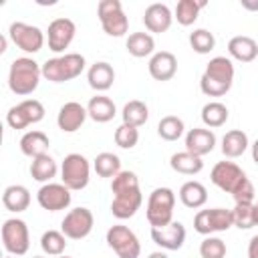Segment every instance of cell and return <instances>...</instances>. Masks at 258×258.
Listing matches in <instances>:
<instances>
[{"label":"cell","mask_w":258,"mask_h":258,"mask_svg":"<svg viewBox=\"0 0 258 258\" xmlns=\"http://www.w3.org/2000/svg\"><path fill=\"white\" fill-rule=\"evenodd\" d=\"M149 75L155 79V81H169L175 77L177 73V58L173 52L169 50H159V52H153V56L149 58Z\"/></svg>","instance_id":"cell-21"},{"label":"cell","mask_w":258,"mask_h":258,"mask_svg":"<svg viewBox=\"0 0 258 258\" xmlns=\"http://www.w3.org/2000/svg\"><path fill=\"white\" fill-rule=\"evenodd\" d=\"M216 147V135L212 129H204V127H194L185 133V151L204 157L208 153H212Z\"/></svg>","instance_id":"cell-20"},{"label":"cell","mask_w":258,"mask_h":258,"mask_svg":"<svg viewBox=\"0 0 258 258\" xmlns=\"http://www.w3.org/2000/svg\"><path fill=\"white\" fill-rule=\"evenodd\" d=\"M121 117H123V123L125 125H131V127H141L147 123L149 119V109L143 101L139 99H133L129 103L123 105V111H121Z\"/></svg>","instance_id":"cell-32"},{"label":"cell","mask_w":258,"mask_h":258,"mask_svg":"<svg viewBox=\"0 0 258 258\" xmlns=\"http://www.w3.org/2000/svg\"><path fill=\"white\" fill-rule=\"evenodd\" d=\"M173 22V14L169 10L167 4H161V2H153L145 8L143 12V24L149 32H155V34H161L165 30H169Z\"/></svg>","instance_id":"cell-19"},{"label":"cell","mask_w":258,"mask_h":258,"mask_svg":"<svg viewBox=\"0 0 258 258\" xmlns=\"http://www.w3.org/2000/svg\"><path fill=\"white\" fill-rule=\"evenodd\" d=\"M95 218L89 208H73L64 214L60 222V232L69 240H83L93 232Z\"/></svg>","instance_id":"cell-11"},{"label":"cell","mask_w":258,"mask_h":258,"mask_svg":"<svg viewBox=\"0 0 258 258\" xmlns=\"http://www.w3.org/2000/svg\"><path fill=\"white\" fill-rule=\"evenodd\" d=\"M147 258H169V256H167L165 252H151Z\"/></svg>","instance_id":"cell-46"},{"label":"cell","mask_w":258,"mask_h":258,"mask_svg":"<svg viewBox=\"0 0 258 258\" xmlns=\"http://www.w3.org/2000/svg\"><path fill=\"white\" fill-rule=\"evenodd\" d=\"M125 48L135 58H143V56H149V54L153 56L155 40L149 32H131L125 40Z\"/></svg>","instance_id":"cell-28"},{"label":"cell","mask_w":258,"mask_h":258,"mask_svg":"<svg viewBox=\"0 0 258 258\" xmlns=\"http://www.w3.org/2000/svg\"><path fill=\"white\" fill-rule=\"evenodd\" d=\"M4 258H16V256H12V254H8V256H4Z\"/></svg>","instance_id":"cell-49"},{"label":"cell","mask_w":258,"mask_h":258,"mask_svg":"<svg viewBox=\"0 0 258 258\" xmlns=\"http://www.w3.org/2000/svg\"><path fill=\"white\" fill-rule=\"evenodd\" d=\"M107 244L119 258H139L141 244L135 232L123 224H115L107 230Z\"/></svg>","instance_id":"cell-10"},{"label":"cell","mask_w":258,"mask_h":258,"mask_svg":"<svg viewBox=\"0 0 258 258\" xmlns=\"http://www.w3.org/2000/svg\"><path fill=\"white\" fill-rule=\"evenodd\" d=\"M232 226H234L232 210H226V208L200 210L194 216V230L202 236H212L216 232H226Z\"/></svg>","instance_id":"cell-8"},{"label":"cell","mask_w":258,"mask_h":258,"mask_svg":"<svg viewBox=\"0 0 258 258\" xmlns=\"http://www.w3.org/2000/svg\"><path fill=\"white\" fill-rule=\"evenodd\" d=\"M234 83V64L228 56H214L210 58L202 79L200 89L208 97H222L232 89Z\"/></svg>","instance_id":"cell-2"},{"label":"cell","mask_w":258,"mask_h":258,"mask_svg":"<svg viewBox=\"0 0 258 258\" xmlns=\"http://www.w3.org/2000/svg\"><path fill=\"white\" fill-rule=\"evenodd\" d=\"M85 71V56L79 52H64L60 56L48 58L42 64V77L50 83H67L77 79Z\"/></svg>","instance_id":"cell-4"},{"label":"cell","mask_w":258,"mask_h":258,"mask_svg":"<svg viewBox=\"0 0 258 258\" xmlns=\"http://www.w3.org/2000/svg\"><path fill=\"white\" fill-rule=\"evenodd\" d=\"M44 119V105L36 99H24L18 105L10 107L6 113V123L12 129H26Z\"/></svg>","instance_id":"cell-12"},{"label":"cell","mask_w":258,"mask_h":258,"mask_svg":"<svg viewBox=\"0 0 258 258\" xmlns=\"http://www.w3.org/2000/svg\"><path fill=\"white\" fill-rule=\"evenodd\" d=\"M183 131H185L183 121L177 115H165L157 123V135L165 141H177L183 135Z\"/></svg>","instance_id":"cell-36"},{"label":"cell","mask_w":258,"mask_h":258,"mask_svg":"<svg viewBox=\"0 0 258 258\" xmlns=\"http://www.w3.org/2000/svg\"><path fill=\"white\" fill-rule=\"evenodd\" d=\"M56 171H58L56 161L48 153H44L40 157H34L32 163H30V175H32V179L40 181L42 185L44 183H50V179L56 175Z\"/></svg>","instance_id":"cell-31"},{"label":"cell","mask_w":258,"mask_h":258,"mask_svg":"<svg viewBox=\"0 0 258 258\" xmlns=\"http://www.w3.org/2000/svg\"><path fill=\"white\" fill-rule=\"evenodd\" d=\"M60 179L71 191L85 189L91 179V163L81 153H69L60 163Z\"/></svg>","instance_id":"cell-6"},{"label":"cell","mask_w":258,"mask_h":258,"mask_svg":"<svg viewBox=\"0 0 258 258\" xmlns=\"http://www.w3.org/2000/svg\"><path fill=\"white\" fill-rule=\"evenodd\" d=\"M230 117V111L224 103L220 101H210L202 107V121L206 127L210 129H216V127H222Z\"/></svg>","instance_id":"cell-33"},{"label":"cell","mask_w":258,"mask_h":258,"mask_svg":"<svg viewBox=\"0 0 258 258\" xmlns=\"http://www.w3.org/2000/svg\"><path fill=\"white\" fill-rule=\"evenodd\" d=\"M111 191H113V202H111V214L117 220H127L137 214V210L143 204L141 187H139V177L133 171H119L111 179Z\"/></svg>","instance_id":"cell-1"},{"label":"cell","mask_w":258,"mask_h":258,"mask_svg":"<svg viewBox=\"0 0 258 258\" xmlns=\"http://www.w3.org/2000/svg\"><path fill=\"white\" fill-rule=\"evenodd\" d=\"M248 135L242 129H232L222 137V153L230 159H236L240 155H244V151L248 149Z\"/></svg>","instance_id":"cell-29"},{"label":"cell","mask_w":258,"mask_h":258,"mask_svg":"<svg viewBox=\"0 0 258 258\" xmlns=\"http://www.w3.org/2000/svg\"><path fill=\"white\" fill-rule=\"evenodd\" d=\"M173 208H175V194L169 187H155L147 198L145 216L151 228H163L173 222Z\"/></svg>","instance_id":"cell-5"},{"label":"cell","mask_w":258,"mask_h":258,"mask_svg":"<svg viewBox=\"0 0 258 258\" xmlns=\"http://www.w3.org/2000/svg\"><path fill=\"white\" fill-rule=\"evenodd\" d=\"M232 218H234V226L240 230H250L256 226V212H254V204H236L232 210Z\"/></svg>","instance_id":"cell-39"},{"label":"cell","mask_w":258,"mask_h":258,"mask_svg":"<svg viewBox=\"0 0 258 258\" xmlns=\"http://www.w3.org/2000/svg\"><path fill=\"white\" fill-rule=\"evenodd\" d=\"M97 14L101 20L103 30L109 36H125L129 30V18L123 12V6L119 0H101L97 6Z\"/></svg>","instance_id":"cell-7"},{"label":"cell","mask_w":258,"mask_h":258,"mask_svg":"<svg viewBox=\"0 0 258 258\" xmlns=\"http://www.w3.org/2000/svg\"><path fill=\"white\" fill-rule=\"evenodd\" d=\"M40 77H42V67L30 56H20V58H14L10 64L8 87L14 95L26 97L36 91Z\"/></svg>","instance_id":"cell-3"},{"label":"cell","mask_w":258,"mask_h":258,"mask_svg":"<svg viewBox=\"0 0 258 258\" xmlns=\"http://www.w3.org/2000/svg\"><path fill=\"white\" fill-rule=\"evenodd\" d=\"M87 81H89V87L103 93V91H109L113 87V81H115V71L109 62L105 60H99L95 64L89 67L87 71Z\"/></svg>","instance_id":"cell-23"},{"label":"cell","mask_w":258,"mask_h":258,"mask_svg":"<svg viewBox=\"0 0 258 258\" xmlns=\"http://www.w3.org/2000/svg\"><path fill=\"white\" fill-rule=\"evenodd\" d=\"M93 169L99 177H111L113 179L121 171V159H119V155H115L111 151H103L95 157Z\"/></svg>","instance_id":"cell-35"},{"label":"cell","mask_w":258,"mask_h":258,"mask_svg":"<svg viewBox=\"0 0 258 258\" xmlns=\"http://www.w3.org/2000/svg\"><path fill=\"white\" fill-rule=\"evenodd\" d=\"M4 50H6V36L0 38V52H4Z\"/></svg>","instance_id":"cell-47"},{"label":"cell","mask_w":258,"mask_h":258,"mask_svg":"<svg viewBox=\"0 0 258 258\" xmlns=\"http://www.w3.org/2000/svg\"><path fill=\"white\" fill-rule=\"evenodd\" d=\"M89 117L87 113V107H83L81 103L77 101H69L64 103L60 109H58V115H56V125L60 131L64 133H75L83 127L85 119Z\"/></svg>","instance_id":"cell-18"},{"label":"cell","mask_w":258,"mask_h":258,"mask_svg":"<svg viewBox=\"0 0 258 258\" xmlns=\"http://www.w3.org/2000/svg\"><path fill=\"white\" fill-rule=\"evenodd\" d=\"M228 52H230L232 58H236L240 62H252L258 56V42L252 36L238 34V36H232L230 38Z\"/></svg>","instance_id":"cell-22"},{"label":"cell","mask_w":258,"mask_h":258,"mask_svg":"<svg viewBox=\"0 0 258 258\" xmlns=\"http://www.w3.org/2000/svg\"><path fill=\"white\" fill-rule=\"evenodd\" d=\"M8 36L14 42V46H18L28 54L38 52L44 44V32L38 26L26 22H12L8 28Z\"/></svg>","instance_id":"cell-13"},{"label":"cell","mask_w":258,"mask_h":258,"mask_svg":"<svg viewBox=\"0 0 258 258\" xmlns=\"http://www.w3.org/2000/svg\"><path fill=\"white\" fill-rule=\"evenodd\" d=\"M2 204H4V208L8 212H14V214L28 210V206H30V191H28V187H24L20 183L8 185L4 189V194H2Z\"/></svg>","instance_id":"cell-26"},{"label":"cell","mask_w":258,"mask_h":258,"mask_svg":"<svg viewBox=\"0 0 258 258\" xmlns=\"http://www.w3.org/2000/svg\"><path fill=\"white\" fill-rule=\"evenodd\" d=\"M169 165H171L173 171L183 173V175H196V173H200L204 169L202 157H198V155H194L189 151H177V153H173L171 159H169Z\"/></svg>","instance_id":"cell-30"},{"label":"cell","mask_w":258,"mask_h":258,"mask_svg":"<svg viewBox=\"0 0 258 258\" xmlns=\"http://www.w3.org/2000/svg\"><path fill=\"white\" fill-rule=\"evenodd\" d=\"M252 159L258 163V139L252 143Z\"/></svg>","instance_id":"cell-45"},{"label":"cell","mask_w":258,"mask_h":258,"mask_svg":"<svg viewBox=\"0 0 258 258\" xmlns=\"http://www.w3.org/2000/svg\"><path fill=\"white\" fill-rule=\"evenodd\" d=\"M151 240L163 250H179L185 242V226L171 222L163 228H151Z\"/></svg>","instance_id":"cell-17"},{"label":"cell","mask_w":258,"mask_h":258,"mask_svg":"<svg viewBox=\"0 0 258 258\" xmlns=\"http://www.w3.org/2000/svg\"><path fill=\"white\" fill-rule=\"evenodd\" d=\"M2 244L8 254L12 256H22L30 248V234L28 226L20 218H8L2 224Z\"/></svg>","instance_id":"cell-9"},{"label":"cell","mask_w":258,"mask_h":258,"mask_svg":"<svg viewBox=\"0 0 258 258\" xmlns=\"http://www.w3.org/2000/svg\"><path fill=\"white\" fill-rule=\"evenodd\" d=\"M189 46L198 54H208L214 50L216 38L208 28H196L194 32H189Z\"/></svg>","instance_id":"cell-38"},{"label":"cell","mask_w":258,"mask_h":258,"mask_svg":"<svg viewBox=\"0 0 258 258\" xmlns=\"http://www.w3.org/2000/svg\"><path fill=\"white\" fill-rule=\"evenodd\" d=\"M248 258H258V234L252 236L248 242Z\"/></svg>","instance_id":"cell-43"},{"label":"cell","mask_w":258,"mask_h":258,"mask_svg":"<svg viewBox=\"0 0 258 258\" xmlns=\"http://www.w3.org/2000/svg\"><path fill=\"white\" fill-rule=\"evenodd\" d=\"M179 200L185 208L189 210H198L202 208L206 202H208V189L204 183L200 181H185L181 187H179Z\"/></svg>","instance_id":"cell-27"},{"label":"cell","mask_w":258,"mask_h":258,"mask_svg":"<svg viewBox=\"0 0 258 258\" xmlns=\"http://www.w3.org/2000/svg\"><path fill=\"white\" fill-rule=\"evenodd\" d=\"M48 147H50V139L46 133L34 129V131H26L22 137H20V151L26 155V157H40L44 153H48Z\"/></svg>","instance_id":"cell-24"},{"label":"cell","mask_w":258,"mask_h":258,"mask_svg":"<svg viewBox=\"0 0 258 258\" xmlns=\"http://www.w3.org/2000/svg\"><path fill=\"white\" fill-rule=\"evenodd\" d=\"M232 198H234V202H236V204H254V200H256V191H254L252 181L246 177V179H244V181L234 189Z\"/></svg>","instance_id":"cell-42"},{"label":"cell","mask_w":258,"mask_h":258,"mask_svg":"<svg viewBox=\"0 0 258 258\" xmlns=\"http://www.w3.org/2000/svg\"><path fill=\"white\" fill-rule=\"evenodd\" d=\"M254 212H256V226H258V200L254 202Z\"/></svg>","instance_id":"cell-48"},{"label":"cell","mask_w":258,"mask_h":258,"mask_svg":"<svg viewBox=\"0 0 258 258\" xmlns=\"http://www.w3.org/2000/svg\"><path fill=\"white\" fill-rule=\"evenodd\" d=\"M210 179L216 187H220L226 194H234V189L246 179V173L240 165H236L234 161H218L212 167Z\"/></svg>","instance_id":"cell-14"},{"label":"cell","mask_w":258,"mask_h":258,"mask_svg":"<svg viewBox=\"0 0 258 258\" xmlns=\"http://www.w3.org/2000/svg\"><path fill=\"white\" fill-rule=\"evenodd\" d=\"M60 258H71V256H60Z\"/></svg>","instance_id":"cell-51"},{"label":"cell","mask_w":258,"mask_h":258,"mask_svg":"<svg viewBox=\"0 0 258 258\" xmlns=\"http://www.w3.org/2000/svg\"><path fill=\"white\" fill-rule=\"evenodd\" d=\"M202 258H224L226 256V242L216 236H206L200 244Z\"/></svg>","instance_id":"cell-40"},{"label":"cell","mask_w":258,"mask_h":258,"mask_svg":"<svg viewBox=\"0 0 258 258\" xmlns=\"http://www.w3.org/2000/svg\"><path fill=\"white\" fill-rule=\"evenodd\" d=\"M139 141V131L137 127H131V125H125L121 123L117 129H115V143L121 147V149H133Z\"/></svg>","instance_id":"cell-41"},{"label":"cell","mask_w":258,"mask_h":258,"mask_svg":"<svg viewBox=\"0 0 258 258\" xmlns=\"http://www.w3.org/2000/svg\"><path fill=\"white\" fill-rule=\"evenodd\" d=\"M242 8H246V10H258V2H248V0H242Z\"/></svg>","instance_id":"cell-44"},{"label":"cell","mask_w":258,"mask_h":258,"mask_svg":"<svg viewBox=\"0 0 258 258\" xmlns=\"http://www.w3.org/2000/svg\"><path fill=\"white\" fill-rule=\"evenodd\" d=\"M206 0H179L173 12V18L181 24V26H191L198 20L200 10L206 6Z\"/></svg>","instance_id":"cell-34"},{"label":"cell","mask_w":258,"mask_h":258,"mask_svg":"<svg viewBox=\"0 0 258 258\" xmlns=\"http://www.w3.org/2000/svg\"><path fill=\"white\" fill-rule=\"evenodd\" d=\"M75 32H77V26L71 18H64V16L54 18L48 24V30H46L48 48L52 52H64V48H69V44L73 42Z\"/></svg>","instance_id":"cell-16"},{"label":"cell","mask_w":258,"mask_h":258,"mask_svg":"<svg viewBox=\"0 0 258 258\" xmlns=\"http://www.w3.org/2000/svg\"><path fill=\"white\" fill-rule=\"evenodd\" d=\"M87 113L95 123H109L117 115V107H115L113 99H109L105 95H95L87 103Z\"/></svg>","instance_id":"cell-25"},{"label":"cell","mask_w":258,"mask_h":258,"mask_svg":"<svg viewBox=\"0 0 258 258\" xmlns=\"http://www.w3.org/2000/svg\"><path fill=\"white\" fill-rule=\"evenodd\" d=\"M32 258H44V256H32Z\"/></svg>","instance_id":"cell-50"},{"label":"cell","mask_w":258,"mask_h":258,"mask_svg":"<svg viewBox=\"0 0 258 258\" xmlns=\"http://www.w3.org/2000/svg\"><path fill=\"white\" fill-rule=\"evenodd\" d=\"M71 189L64 183H44L36 191V202L42 210L48 212H60L71 206Z\"/></svg>","instance_id":"cell-15"},{"label":"cell","mask_w":258,"mask_h":258,"mask_svg":"<svg viewBox=\"0 0 258 258\" xmlns=\"http://www.w3.org/2000/svg\"><path fill=\"white\" fill-rule=\"evenodd\" d=\"M40 248L48 256H62L67 248V236L60 230H46L40 236Z\"/></svg>","instance_id":"cell-37"}]
</instances>
